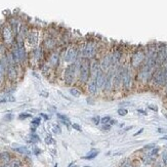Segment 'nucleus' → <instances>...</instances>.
I'll use <instances>...</instances> for the list:
<instances>
[{
	"label": "nucleus",
	"mask_w": 167,
	"mask_h": 167,
	"mask_svg": "<svg viewBox=\"0 0 167 167\" xmlns=\"http://www.w3.org/2000/svg\"><path fill=\"white\" fill-rule=\"evenodd\" d=\"M95 81H96V84H97V87H98V90L100 92L102 91V86H104V83H105V79H106V72H104L102 70L95 77Z\"/></svg>",
	"instance_id": "obj_18"
},
{
	"label": "nucleus",
	"mask_w": 167,
	"mask_h": 167,
	"mask_svg": "<svg viewBox=\"0 0 167 167\" xmlns=\"http://www.w3.org/2000/svg\"><path fill=\"white\" fill-rule=\"evenodd\" d=\"M0 167H10L9 164H2V165H0Z\"/></svg>",
	"instance_id": "obj_53"
},
{
	"label": "nucleus",
	"mask_w": 167,
	"mask_h": 167,
	"mask_svg": "<svg viewBox=\"0 0 167 167\" xmlns=\"http://www.w3.org/2000/svg\"><path fill=\"white\" fill-rule=\"evenodd\" d=\"M19 68L20 66H16L14 64L6 65V79L9 82H14L19 77Z\"/></svg>",
	"instance_id": "obj_15"
},
{
	"label": "nucleus",
	"mask_w": 167,
	"mask_h": 167,
	"mask_svg": "<svg viewBox=\"0 0 167 167\" xmlns=\"http://www.w3.org/2000/svg\"><path fill=\"white\" fill-rule=\"evenodd\" d=\"M138 112L140 113V114H143V115H147V112H145V111H143V110H138Z\"/></svg>",
	"instance_id": "obj_50"
},
{
	"label": "nucleus",
	"mask_w": 167,
	"mask_h": 167,
	"mask_svg": "<svg viewBox=\"0 0 167 167\" xmlns=\"http://www.w3.org/2000/svg\"><path fill=\"white\" fill-rule=\"evenodd\" d=\"M102 71L100 64V59L98 57H95L90 61V78H95L96 75Z\"/></svg>",
	"instance_id": "obj_16"
},
{
	"label": "nucleus",
	"mask_w": 167,
	"mask_h": 167,
	"mask_svg": "<svg viewBox=\"0 0 167 167\" xmlns=\"http://www.w3.org/2000/svg\"><path fill=\"white\" fill-rule=\"evenodd\" d=\"M156 160V157H154V156L150 155L149 153L145 154V155L142 156V162L143 165H151V164L154 163V161Z\"/></svg>",
	"instance_id": "obj_19"
},
{
	"label": "nucleus",
	"mask_w": 167,
	"mask_h": 167,
	"mask_svg": "<svg viewBox=\"0 0 167 167\" xmlns=\"http://www.w3.org/2000/svg\"><path fill=\"white\" fill-rule=\"evenodd\" d=\"M29 117H31V115L28 114V113H22V114L19 115V119L20 120H24L26 118H29Z\"/></svg>",
	"instance_id": "obj_38"
},
{
	"label": "nucleus",
	"mask_w": 167,
	"mask_h": 167,
	"mask_svg": "<svg viewBox=\"0 0 167 167\" xmlns=\"http://www.w3.org/2000/svg\"><path fill=\"white\" fill-rule=\"evenodd\" d=\"M12 118H14V116H12L11 114H7L5 117H4V119H5L6 121H10V120H11Z\"/></svg>",
	"instance_id": "obj_44"
},
{
	"label": "nucleus",
	"mask_w": 167,
	"mask_h": 167,
	"mask_svg": "<svg viewBox=\"0 0 167 167\" xmlns=\"http://www.w3.org/2000/svg\"><path fill=\"white\" fill-rule=\"evenodd\" d=\"M158 132H160V133H164V132H165V130L162 129V128H158Z\"/></svg>",
	"instance_id": "obj_51"
},
{
	"label": "nucleus",
	"mask_w": 167,
	"mask_h": 167,
	"mask_svg": "<svg viewBox=\"0 0 167 167\" xmlns=\"http://www.w3.org/2000/svg\"><path fill=\"white\" fill-rule=\"evenodd\" d=\"M153 71H154V68L150 67L147 64L143 63L135 71V84L140 85V86H143V87L149 86Z\"/></svg>",
	"instance_id": "obj_5"
},
{
	"label": "nucleus",
	"mask_w": 167,
	"mask_h": 167,
	"mask_svg": "<svg viewBox=\"0 0 167 167\" xmlns=\"http://www.w3.org/2000/svg\"><path fill=\"white\" fill-rule=\"evenodd\" d=\"M111 126L112 125H110V124H102V131H109V130L111 129Z\"/></svg>",
	"instance_id": "obj_39"
},
{
	"label": "nucleus",
	"mask_w": 167,
	"mask_h": 167,
	"mask_svg": "<svg viewBox=\"0 0 167 167\" xmlns=\"http://www.w3.org/2000/svg\"><path fill=\"white\" fill-rule=\"evenodd\" d=\"M111 117L110 116H105V117H102V118H100V123L102 124H109L110 123V121H111Z\"/></svg>",
	"instance_id": "obj_34"
},
{
	"label": "nucleus",
	"mask_w": 167,
	"mask_h": 167,
	"mask_svg": "<svg viewBox=\"0 0 167 167\" xmlns=\"http://www.w3.org/2000/svg\"><path fill=\"white\" fill-rule=\"evenodd\" d=\"M159 152H160V149L158 147H155V148H153V149L150 151V155H152V156H154V157H157L158 156V154H159Z\"/></svg>",
	"instance_id": "obj_30"
},
{
	"label": "nucleus",
	"mask_w": 167,
	"mask_h": 167,
	"mask_svg": "<svg viewBox=\"0 0 167 167\" xmlns=\"http://www.w3.org/2000/svg\"><path fill=\"white\" fill-rule=\"evenodd\" d=\"M143 131V128H142V129H140L138 132H136V133H134V136H136V135H138V134H140Z\"/></svg>",
	"instance_id": "obj_48"
},
{
	"label": "nucleus",
	"mask_w": 167,
	"mask_h": 167,
	"mask_svg": "<svg viewBox=\"0 0 167 167\" xmlns=\"http://www.w3.org/2000/svg\"><path fill=\"white\" fill-rule=\"evenodd\" d=\"M8 164L10 167H22V162L19 159H11V161Z\"/></svg>",
	"instance_id": "obj_26"
},
{
	"label": "nucleus",
	"mask_w": 167,
	"mask_h": 167,
	"mask_svg": "<svg viewBox=\"0 0 167 167\" xmlns=\"http://www.w3.org/2000/svg\"><path fill=\"white\" fill-rule=\"evenodd\" d=\"M40 123H41V118H40V117H36V118H34L31 121V124H32L33 127H37V126H39Z\"/></svg>",
	"instance_id": "obj_28"
},
{
	"label": "nucleus",
	"mask_w": 167,
	"mask_h": 167,
	"mask_svg": "<svg viewBox=\"0 0 167 167\" xmlns=\"http://www.w3.org/2000/svg\"><path fill=\"white\" fill-rule=\"evenodd\" d=\"M69 92L70 95H73L74 97H79V96L81 95V90L76 86H72L71 88L69 89Z\"/></svg>",
	"instance_id": "obj_23"
},
{
	"label": "nucleus",
	"mask_w": 167,
	"mask_h": 167,
	"mask_svg": "<svg viewBox=\"0 0 167 167\" xmlns=\"http://www.w3.org/2000/svg\"><path fill=\"white\" fill-rule=\"evenodd\" d=\"M1 35H2V42H4L7 46H10L14 43V40H16L14 32H12L11 28H10L8 23H5V24H3V26H2Z\"/></svg>",
	"instance_id": "obj_11"
},
{
	"label": "nucleus",
	"mask_w": 167,
	"mask_h": 167,
	"mask_svg": "<svg viewBox=\"0 0 167 167\" xmlns=\"http://www.w3.org/2000/svg\"><path fill=\"white\" fill-rule=\"evenodd\" d=\"M83 167H91V166H83Z\"/></svg>",
	"instance_id": "obj_59"
},
{
	"label": "nucleus",
	"mask_w": 167,
	"mask_h": 167,
	"mask_svg": "<svg viewBox=\"0 0 167 167\" xmlns=\"http://www.w3.org/2000/svg\"><path fill=\"white\" fill-rule=\"evenodd\" d=\"M142 167H148L147 165H143V166H142Z\"/></svg>",
	"instance_id": "obj_57"
},
{
	"label": "nucleus",
	"mask_w": 167,
	"mask_h": 167,
	"mask_svg": "<svg viewBox=\"0 0 167 167\" xmlns=\"http://www.w3.org/2000/svg\"><path fill=\"white\" fill-rule=\"evenodd\" d=\"M160 140H167V135H164V136H162Z\"/></svg>",
	"instance_id": "obj_54"
},
{
	"label": "nucleus",
	"mask_w": 167,
	"mask_h": 167,
	"mask_svg": "<svg viewBox=\"0 0 167 167\" xmlns=\"http://www.w3.org/2000/svg\"><path fill=\"white\" fill-rule=\"evenodd\" d=\"M116 123H117L116 120H115V119H111V121H110V123H109V124H110V125H114V124H116Z\"/></svg>",
	"instance_id": "obj_47"
},
{
	"label": "nucleus",
	"mask_w": 167,
	"mask_h": 167,
	"mask_svg": "<svg viewBox=\"0 0 167 167\" xmlns=\"http://www.w3.org/2000/svg\"><path fill=\"white\" fill-rule=\"evenodd\" d=\"M166 62H167V53H166V59H165V62H164V64H165ZM164 64H163V65H164Z\"/></svg>",
	"instance_id": "obj_56"
},
{
	"label": "nucleus",
	"mask_w": 167,
	"mask_h": 167,
	"mask_svg": "<svg viewBox=\"0 0 167 167\" xmlns=\"http://www.w3.org/2000/svg\"><path fill=\"white\" fill-rule=\"evenodd\" d=\"M54 167H57V164H55V165H54Z\"/></svg>",
	"instance_id": "obj_58"
},
{
	"label": "nucleus",
	"mask_w": 167,
	"mask_h": 167,
	"mask_svg": "<svg viewBox=\"0 0 167 167\" xmlns=\"http://www.w3.org/2000/svg\"><path fill=\"white\" fill-rule=\"evenodd\" d=\"M98 153H100V152H98L97 150H91L89 153H87L86 156L82 157V159H84V160H92V159H95L96 156L98 155Z\"/></svg>",
	"instance_id": "obj_22"
},
{
	"label": "nucleus",
	"mask_w": 167,
	"mask_h": 167,
	"mask_svg": "<svg viewBox=\"0 0 167 167\" xmlns=\"http://www.w3.org/2000/svg\"><path fill=\"white\" fill-rule=\"evenodd\" d=\"M117 113H118L119 116H126V115L128 114V111H127V109H125V108H120V109H118Z\"/></svg>",
	"instance_id": "obj_31"
},
{
	"label": "nucleus",
	"mask_w": 167,
	"mask_h": 167,
	"mask_svg": "<svg viewBox=\"0 0 167 167\" xmlns=\"http://www.w3.org/2000/svg\"><path fill=\"white\" fill-rule=\"evenodd\" d=\"M131 128H132V126H129V127L125 128V130H126V131H127V130H130V129H131Z\"/></svg>",
	"instance_id": "obj_55"
},
{
	"label": "nucleus",
	"mask_w": 167,
	"mask_h": 167,
	"mask_svg": "<svg viewBox=\"0 0 167 167\" xmlns=\"http://www.w3.org/2000/svg\"><path fill=\"white\" fill-rule=\"evenodd\" d=\"M52 131L54 132L55 134H61L62 133V128L59 127V125H57V124H55V125L52 126Z\"/></svg>",
	"instance_id": "obj_33"
},
{
	"label": "nucleus",
	"mask_w": 167,
	"mask_h": 167,
	"mask_svg": "<svg viewBox=\"0 0 167 167\" xmlns=\"http://www.w3.org/2000/svg\"><path fill=\"white\" fill-rule=\"evenodd\" d=\"M155 147H156L155 143H149V145H145V147H143V149H145V150H152L153 148H155Z\"/></svg>",
	"instance_id": "obj_41"
},
{
	"label": "nucleus",
	"mask_w": 167,
	"mask_h": 167,
	"mask_svg": "<svg viewBox=\"0 0 167 167\" xmlns=\"http://www.w3.org/2000/svg\"><path fill=\"white\" fill-rule=\"evenodd\" d=\"M86 89H87V92L89 93L90 95H97L100 90H98V87L97 84H96V81L95 78H90L88 80V82L86 83Z\"/></svg>",
	"instance_id": "obj_17"
},
{
	"label": "nucleus",
	"mask_w": 167,
	"mask_h": 167,
	"mask_svg": "<svg viewBox=\"0 0 167 167\" xmlns=\"http://www.w3.org/2000/svg\"><path fill=\"white\" fill-rule=\"evenodd\" d=\"M40 41V33L37 29H31L29 30L27 36H26L25 43H27L29 46H31L32 48L36 47L39 45Z\"/></svg>",
	"instance_id": "obj_14"
},
{
	"label": "nucleus",
	"mask_w": 167,
	"mask_h": 167,
	"mask_svg": "<svg viewBox=\"0 0 167 167\" xmlns=\"http://www.w3.org/2000/svg\"><path fill=\"white\" fill-rule=\"evenodd\" d=\"M30 142L31 143H38L40 142V138L35 133H32L30 134Z\"/></svg>",
	"instance_id": "obj_29"
},
{
	"label": "nucleus",
	"mask_w": 167,
	"mask_h": 167,
	"mask_svg": "<svg viewBox=\"0 0 167 167\" xmlns=\"http://www.w3.org/2000/svg\"><path fill=\"white\" fill-rule=\"evenodd\" d=\"M90 61L91 59H85V57H81L78 61L79 70L77 83H79L82 86H85L88 80L90 79Z\"/></svg>",
	"instance_id": "obj_6"
},
{
	"label": "nucleus",
	"mask_w": 167,
	"mask_h": 167,
	"mask_svg": "<svg viewBox=\"0 0 167 167\" xmlns=\"http://www.w3.org/2000/svg\"><path fill=\"white\" fill-rule=\"evenodd\" d=\"M33 152H34V154H35V155H39V154L41 153V150L38 149V148H34Z\"/></svg>",
	"instance_id": "obj_43"
},
{
	"label": "nucleus",
	"mask_w": 167,
	"mask_h": 167,
	"mask_svg": "<svg viewBox=\"0 0 167 167\" xmlns=\"http://www.w3.org/2000/svg\"><path fill=\"white\" fill-rule=\"evenodd\" d=\"M100 59V68L104 72H107L112 66V53H111V45H108L107 48L102 52V54L98 57Z\"/></svg>",
	"instance_id": "obj_10"
},
{
	"label": "nucleus",
	"mask_w": 167,
	"mask_h": 167,
	"mask_svg": "<svg viewBox=\"0 0 167 167\" xmlns=\"http://www.w3.org/2000/svg\"><path fill=\"white\" fill-rule=\"evenodd\" d=\"M135 85V71L129 66L128 63H125L122 74V89L121 91L129 92Z\"/></svg>",
	"instance_id": "obj_3"
},
{
	"label": "nucleus",
	"mask_w": 167,
	"mask_h": 167,
	"mask_svg": "<svg viewBox=\"0 0 167 167\" xmlns=\"http://www.w3.org/2000/svg\"><path fill=\"white\" fill-rule=\"evenodd\" d=\"M162 89H163V92H164V95H165V96H167V82H166V84L164 85V87Z\"/></svg>",
	"instance_id": "obj_46"
},
{
	"label": "nucleus",
	"mask_w": 167,
	"mask_h": 167,
	"mask_svg": "<svg viewBox=\"0 0 167 167\" xmlns=\"http://www.w3.org/2000/svg\"><path fill=\"white\" fill-rule=\"evenodd\" d=\"M121 167H131V164H130V162L128 161V160H125V161L121 164Z\"/></svg>",
	"instance_id": "obj_42"
},
{
	"label": "nucleus",
	"mask_w": 167,
	"mask_h": 167,
	"mask_svg": "<svg viewBox=\"0 0 167 167\" xmlns=\"http://www.w3.org/2000/svg\"><path fill=\"white\" fill-rule=\"evenodd\" d=\"M41 95L44 96V97H47V96H48V92H41Z\"/></svg>",
	"instance_id": "obj_52"
},
{
	"label": "nucleus",
	"mask_w": 167,
	"mask_h": 167,
	"mask_svg": "<svg viewBox=\"0 0 167 167\" xmlns=\"http://www.w3.org/2000/svg\"><path fill=\"white\" fill-rule=\"evenodd\" d=\"M149 109H151V110L155 111V112H157L158 111V108L156 106H153V105H149Z\"/></svg>",
	"instance_id": "obj_45"
},
{
	"label": "nucleus",
	"mask_w": 167,
	"mask_h": 167,
	"mask_svg": "<svg viewBox=\"0 0 167 167\" xmlns=\"http://www.w3.org/2000/svg\"><path fill=\"white\" fill-rule=\"evenodd\" d=\"M40 115H41V117H43V118L45 119V120H48V116L46 114H43V113H41Z\"/></svg>",
	"instance_id": "obj_49"
},
{
	"label": "nucleus",
	"mask_w": 167,
	"mask_h": 167,
	"mask_svg": "<svg viewBox=\"0 0 167 167\" xmlns=\"http://www.w3.org/2000/svg\"><path fill=\"white\" fill-rule=\"evenodd\" d=\"M167 43L166 42H157V59H156V68L163 66L166 59Z\"/></svg>",
	"instance_id": "obj_13"
},
{
	"label": "nucleus",
	"mask_w": 167,
	"mask_h": 167,
	"mask_svg": "<svg viewBox=\"0 0 167 167\" xmlns=\"http://www.w3.org/2000/svg\"><path fill=\"white\" fill-rule=\"evenodd\" d=\"M153 166L154 167H165L164 166V164L162 163L161 160H155L154 163H153Z\"/></svg>",
	"instance_id": "obj_36"
},
{
	"label": "nucleus",
	"mask_w": 167,
	"mask_h": 167,
	"mask_svg": "<svg viewBox=\"0 0 167 167\" xmlns=\"http://www.w3.org/2000/svg\"><path fill=\"white\" fill-rule=\"evenodd\" d=\"M82 57L79 41H72L66 48L63 49V59L66 64L78 62Z\"/></svg>",
	"instance_id": "obj_2"
},
{
	"label": "nucleus",
	"mask_w": 167,
	"mask_h": 167,
	"mask_svg": "<svg viewBox=\"0 0 167 167\" xmlns=\"http://www.w3.org/2000/svg\"><path fill=\"white\" fill-rule=\"evenodd\" d=\"M63 49L64 48H57L54 50H51L46 53L45 62L53 69V71H57L62 66L63 59Z\"/></svg>",
	"instance_id": "obj_8"
},
{
	"label": "nucleus",
	"mask_w": 167,
	"mask_h": 167,
	"mask_svg": "<svg viewBox=\"0 0 167 167\" xmlns=\"http://www.w3.org/2000/svg\"><path fill=\"white\" fill-rule=\"evenodd\" d=\"M14 150L16 152H18V153L23 154V155H30V154H31V151L26 147H18V148H14Z\"/></svg>",
	"instance_id": "obj_24"
},
{
	"label": "nucleus",
	"mask_w": 167,
	"mask_h": 167,
	"mask_svg": "<svg viewBox=\"0 0 167 167\" xmlns=\"http://www.w3.org/2000/svg\"><path fill=\"white\" fill-rule=\"evenodd\" d=\"M11 161V155L8 152H2L0 153V162L3 164H8Z\"/></svg>",
	"instance_id": "obj_20"
},
{
	"label": "nucleus",
	"mask_w": 167,
	"mask_h": 167,
	"mask_svg": "<svg viewBox=\"0 0 167 167\" xmlns=\"http://www.w3.org/2000/svg\"><path fill=\"white\" fill-rule=\"evenodd\" d=\"M115 67H111L106 72V79H105L104 86H102V92L105 95H111L113 92V76H114Z\"/></svg>",
	"instance_id": "obj_12"
},
{
	"label": "nucleus",
	"mask_w": 167,
	"mask_h": 167,
	"mask_svg": "<svg viewBox=\"0 0 167 167\" xmlns=\"http://www.w3.org/2000/svg\"><path fill=\"white\" fill-rule=\"evenodd\" d=\"M57 118L61 120V121H70L69 118H68L66 115H63V114H59V113H57Z\"/></svg>",
	"instance_id": "obj_35"
},
{
	"label": "nucleus",
	"mask_w": 167,
	"mask_h": 167,
	"mask_svg": "<svg viewBox=\"0 0 167 167\" xmlns=\"http://www.w3.org/2000/svg\"><path fill=\"white\" fill-rule=\"evenodd\" d=\"M72 167H76V166H72Z\"/></svg>",
	"instance_id": "obj_60"
},
{
	"label": "nucleus",
	"mask_w": 167,
	"mask_h": 167,
	"mask_svg": "<svg viewBox=\"0 0 167 167\" xmlns=\"http://www.w3.org/2000/svg\"><path fill=\"white\" fill-rule=\"evenodd\" d=\"M54 140L52 138V136L49 135V134H47V135L45 136V143L46 145H52V143H54Z\"/></svg>",
	"instance_id": "obj_32"
},
{
	"label": "nucleus",
	"mask_w": 167,
	"mask_h": 167,
	"mask_svg": "<svg viewBox=\"0 0 167 167\" xmlns=\"http://www.w3.org/2000/svg\"><path fill=\"white\" fill-rule=\"evenodd\" d=\"M91 121H92L93 124H95V125H98V124L100 123V116L92 117V118H91Z\"/></svg>",
	"instance_id": "obj_37"
},
{
	"label": "nucleus",
	"mask_w": 167,
	"mask_h": 167,
	"mask_svg": "<svg viewBox=\"0 0 167 167\" xmlns=\"http://www.w3.org/2000/svg\"><path fill=\"white\" fill-rule=\"evenodd\" d=\"M161 161L164 164V166L167 167V150H164L161 153Z\"/></svg>",
	"instance_id": "obj_27"
},
{
	"label": "nucleus",
	"mask_w": 167,
	"mask_h": 167,
	"mask_svg": "<svg viewBox=\"0 0 167 167\" xmlns=\"http://www.w3.org/2000/svg\"><path fill=\"white\" fill-rule=\"evenodd\" d=\"M16 100L14 95H6L5 96H3L2 98H0V104H4V102H12Z\"/></svg>",
	"instance_id": "obj_25"
},
{
	"label": "nucleus",
	"mask_w": 167,
	"mask_h": 167,
	"mask_svg": "<svg viewBox=\"0 0 167 167\" xmlns=\"http://www.w3.org/2000/svg\"><path fill=\"white\" fill-rule=\"evenodd\" d=\"M166 100H167V96H166Z\"/></svg>",
	"instance_id": "obj_61"
},
{
	"label": "nucleus",
	"mask_w": 167,
	"mask_h": 167,
	"mask_svg": "<svg viewBox=\"0 0 167 167\" xmlns=\"http://www.w3.org/2000/svg\"><path fill=\"white\" fill-rule=\"evenodd\" d=\"M72 127L74 128L75 130H77V131H82V128H81V126L79 125V124H77V123H72Z\"/></svg>",
	"instance_id": "obj_40"
},
{
	"label": "nucleus",
	"mask_w": 167,
	"mask_h": 167,
	"mask_svg": "<svg viewBox=\"0 0 167 167\" xmlns=\"http://www.w3.org/2000/svg\"><path fill=\"white\" fill-rule=\"evenodd\" d=\"M6 77V66L3 62L0 59V84L4 82Z\"/></svg>",
	"instance_id": "obj_21"
},
{
	"label": "nucleus",
	"mask_w": 167,
	"mask_h": 167,
	"mask_svg": "<svg viewBox=\"0 0 167 167\" xmlns=\"http://www.w3.org/2000/svg\"><path fill=\"white\" fill-rule=\"evenodd\" d=\"M145 64L150 67L156 68V59H157V42H150L145 45Z\"/></svg>",
	"instance_id": "obj_9"
},
{
	"label": "nucleus",
	"mask_w": 167,
	"mask_h": 167,
	"mask_svg": "<svg viewBox=\"0 0 167 167\" xmlns=\"http://www.w3.org/2000/svg\"><path fill=\"white\" fill-rule=\"evenodd\" d=\"M79 63L75 62L72 64H67V67L64 68L63 72V81L67 86H72L77 82L78 78Z\"/></svg>",
	"instance_id": "obj_7"
},
{
	"label": "nucleus",
	"mask_w": 167,
	"mask_h": 167,
	"mask_svg": "<svg viewBox=\"0 0 167 167\" xmlns=\"http://www.w3.org/2000/svg\"><path fill=\"white\" fill-rule=\"evenodd\" d=\"M167 82V74L166 69L164 66H160L154 69L152 78L150 81L149 87L154 89H162Z\"/></svg>",
	"instance_id": "obj_4"
},
{
	"label": "nucleus",
	"mask_w": 167,
	"mask_h": 167,
	"mask_svg": "<svg viewBox=\"0 0 167 167\" xmlns=\"http://www.w3.org/2000/svg\"><path fill=\"white\" fill-rule=\"evenodd\" d=\"M145 45H138L130 49L129 55H128V64H129V66L134 71H136L145 63Z\"/></svg>",
	"instance_id": "obj_1"
},
{
	"label": "nucleus",
	"mask_w": 167,
	"mask_h": 167,
	"mask_svg": "<svg viewBox=\"0 0 167 167\" xmlns=\"http://www.w3.org/2000/svg\"><path fill=\"white\" fill-rule=\"evenodd\" d=\"M131 167H133V166H131Z\"/></svg>",
	"instance_id": "obj_62"
}]
</instances>
